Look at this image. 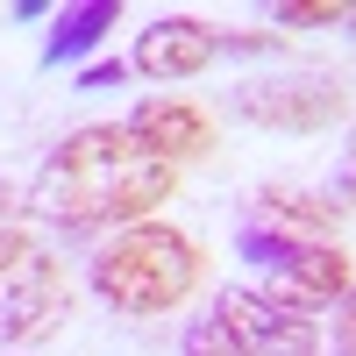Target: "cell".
I'll use <instances>...</instances> for the list:
<instances>
[{"label":"cell","mask_w":356,"mask_h":356,"mask_svg":"<svg viewBox=\"0 0 356 356\" xmlns=\"http://www.w3.org/2000/svg\"><path fill=\"white\" fill-rule=\"evenodd\" d=\"M0 221H15V186L0 178Z\"/></svg>","instance_id":"cell-17"},{"label":"cell","mask_w":356,"mask_h":356,"mask_svg":"<svg viewBox=\"0 0 356 356\" xmlns=\"http://www.w3.org/2000/svg\"><path fill=\"white\" fill-rule=\"evenodd\" d=\"M271 50H285L278 29H221V57H271Z\"/></svg>","instance_id":"cell-13"},{"label":"cell","mask_w":356,"mask_h":356,"mask_svg":"<svg viewBox=\"0 0 356 356\" xmlns=\"http://www.w3.org/2000/svg\"><path fill=\"white\" fill-rule=\"evenodd\" d=\"M342 22V0H285L278 8V29H328Z\"/></svg>","instance_id":"cell-12"},{"label":"cell","mask_w":356,"mask_h":356,"mask_svg":"<svg viewBox=\"0 0 356 356\" xmlns=\"http://www.w3.org/2000/svg\"><path fill=\"white\" fill-rule=\"evenodd\" d=\"M114 22H122V0H79V8H57L50 15V36H43V65H79L86 50L107 43Z\"/></svg>","instance_id":"cell-9"},{"label":"cell","mask_w":356,"mask_h":356,"mask_svg":"<svg viewBox=\"0 0 356 356\" xmlns=\"http://www.w3.org/2000/svg\"><path fill=\"white\" fill-rule=\"evenodd\" d=\"M328 356H356V285L335 300V321H328Z\"/></svg>","instance_id":"cell-14"},{"label":"cell","mask_w":356,"mask_h":356,"mask_svg":"<svg viewBox=\"0 0 356 356\" xmlns=\"http://www.w3.org/2000/svg\"><path fill=\"white\" fill-rule=\"evenodd\" d=\"M349 22H356V15H349Z\"/></svg>","instance_id":"cell-18"},{"label":"cell","mask_w":356,"mask_h":356,"mask_svg":"<svg viewBox=\"0 0 356 356\" xmlns=\"http://www.w3.org/2000/svg\"><path fill=\"white\" fill-rule=\"evenodd\" d=\"M122 129L136 136L143 157H157V164H171V171L214 150V114L193 107L186 93H150V100H136Z\"/></svg>","instance_id":"cell-7"},{"label":"cell","mask_w":356,"mask_h":356,"mask_svg":"<svg viewBox=\"0 0 356 356\" xmlns=\"http://www.w3.org/2000/svg\"><path fill=\"white\" fill-rule=\"evenodd\" d=\"M129 79V57H93V65H79V93H100V86H122Z\"/></svg>","instance_id":"cell-15"},{"label":"cell","mask_w":356,"mask_h":356,"mask_svg":"<svg viewBox=\"0 0 356 356\" xmlns=\"http://www.w3.org/2000/svg\"><path fill=\"white\" fill-rule=\"evenodd\" d=\"M235 122H250V129H335L342 114H349V86L342 79H250V86H235V100H228Z\"/></svg>","instance_id":"cell-5"},{"label":"cell","mask_w":356,"mask_h":356,"mask_svg":"<svg viewBox=\"0 0 356 356\" xmlns=\"http://www.w3.org/2000/svg\"><path fill=\"white\" fill-rule=\"evenodd\" d=\"M178 200V171L143 157L122 122H86L43 157L29 207L57 235H114L136 221H157V207Z\"/></svg>","instance_id":"cell-1"},{"label":"cell","mask_w":356,"mask_h":356,"mask_svg":"<svg viewBox=\"0 0 356 356\" xmlns=\"http://www.w3.org/2000/svg\"><path fill=\"white\" fill-rule=\"evenodd\" d=\"M214 321H228L235 342H243L250 356H321V328H314V314L278 307L271 292L228 285V292H214Z\"/></svg>","instance_id":"cell-6"},{"label":"cell","mask_w":356,"mask_h":356,"mask_svg":"<svg viewBox=\"0 0 356 356\" xmlns=\"http://www.w3.org/2000/svg\"><path fill=\"white\" fill-rule=\"evenodd\" d=\"M257 214H264V228H278V235L335 243V200H314L300 186H257Z\"/></svg>","instance_id":"cell-10"},{"label":"cell","mask_w":356,"mask_h":356,"mask_svg":"<svg viewBox=\"0 0 356 356\" xmlns=\"http://www.w3.org/2000/svg\"><path fill=\"white\" fill-rule=\"evenodd\" d=\"M335 193L356 207V129H349V143H342V164H335Z\"/></svg>","instance_id":"cell-16"},{"label":"cell","mask_w":356,"mask_h":356,"mask_svg":"<svg viewBox=\"0 0 356 356\" xmlns=\"http://www.w3.org/2000/svg\"><path fill=\"white\" fill-rule=\"evenodd\" d=\"M235 250L278 278V285H271V300H278V307H300V314L335 307L342 292L356 285V257H349L342 243H300V235H278V228L250 221L243 235H235Z\"/></svg>","instance_id":"cell-3"},{"label":"cell","mask_w":356,"mask_h":356,"mask_svg":"<svg viewBox=\"0 0 356 356\" xmlns=\"http://www.w3.org/2000/svg\"><path fill=\"white\" fill-rule=\"evenodd\" d=\"M72 314V278L50 250H29L0 271V342L8 349H36L43 335L65 328Z\"/></svg>","instance_id":"cell-4"},{"label":"cell","mask_w":356,"mask_h":356,"mask_svg":"<svg viewBox=\"0 0 356 356\" xmlns=\"http://www.w3.org/2000/svg\"><path fill=\"white\" fill-rule=\"evenodd\" d=\"M207 278V250L171 221H136L100 235L86 257V285L100 292L114 314H178Z\"/></svg>","instance_id":"cell-2"},{"label":"cell","mask_w":356,"mask_h":356,"mask_svg":"<svg viewBox=\"0 0 356 356\" xmlns=\"http://www.w3.org/2000/svg\"><path fill=\"white\" fill-rule=\"evenodd\" d=\"M186 356H250V349L235 342V328H228V321H214V314H200L193 328H186Z\"/></svg>","instance_id":"cell-11"},{"label":"cell","mask_w":356,"mask_h":356,"mask_svg":"<svg viewBox=\"0 0 356 356\" xmlns=\"http://www.w3.org/2000/svg\"><path fill=\"white\" fill-rule=\"evenodd\" d=\"M214 57H221V29L207 22V15H157V22L136 36L129 72L157 79V86H178V79H200Z\"/></svg>","instance_id":"cell-8"}]
</instances>
